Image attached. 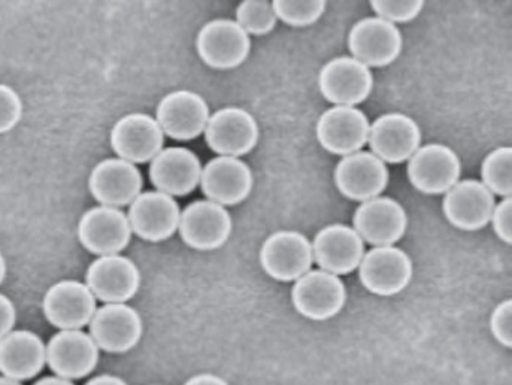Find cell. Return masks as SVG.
I'll return each mask as SVG.
<instances>
[{
    "instance_id": "obj_1",
    "label": "cell",
    "mask_w": 512,
    "mask_h": 385,
    "mask_svg": "<svg viewBox=\"0 0 512 385\" xmlns=\"http://www.w3.org/2000/svg\"><path fill=\"white\" fill-rule=\"evenodd\" d=\"M259 259L265 274L280 283H295L314 265L311 242L298 230H278L269 235Z\"/></svg>"
},
{
    "instance_id": "obj_2",
    "label": "cell",
    "mask_w": 512,
    "mask_h": 385,
    "mask_svg": "<svg viewBox=\"0 0 512 385\" xmlns=\"http://www.w3.org/2000/svg\"><path fill=\"white\" fill-rule=\"evenodd\" d=\"M195 45L202 62L217 71L239 68L251 53L250 36L230 18H215L204 24Z\"/></svg>"
},
{
    "instance_id": "obj_3",
    "label": "cell",
    "mask_w": 512,
    "mask_h": 385,
    "mask_svg": "<svg viewBox=\"0 0 512 385\" xmlns=\"http://www.w3.org/2000/svg\"><path fill=\"white\" fill-rule=\"evenodd\" d=\"M347 45L351 57L369 69L384 68L401 56L404 38L396 24L375 15L362 18L351 27Z\"/></svg>"
},
{
    "instance_id": "obj_4",
    "label": "cell",
    "mask_w": 512,
    "mask_h": 385,
    "mask_svg": "<svg viewBox=\"0 0 512 385\" xmlns=\"http://www.w3.org/2000/svg\"><path fill=\"white\" fill-rule=\"evenodd\" d=\"M204 135L206 145L218 156L241 159L257 147L260 130L247 109L227 106L211 114Z\"/></svg>"
},
{
    "instance_id": "obj_5",
    "label": "cell",
    "mask_w": 512,
    "mask_h": 385,
    "mask_svg": "<svg viewBox=\"0 0 512 385\" xmlns=\"http://www.w3.org/2000/svg\"><path fill=\"white\" fill-rule=\"evenodd\" d=\"M460 175L462 162L448 145H423L408 160L407 177L411 186L427 196H444L459 183Z\"/></svg>"
},
{
    "instance_id": "obj_6",
    "label": "cell",
    "mask_w": 512,
    "mask_h": 385,
    "mask_svg": "<svg viewBox=\"0 0 512 385\" xmlns=\"http://www.w3.org/2000/svg\"><path fill=\"white\" fill-rule=\"evenodd\" d=\"M232 215L224 206L208 199L195 200L181 211L178 233L187 247L214 251L232 235Z\"/></svg>"
},
{
    "instance_id": "obj_7",
    "label": "cell",
    "mask_w": 512,
    "mask_h": 385,
    "mask_svg": "<svg viewBox=\"0 0 512 385\" xmlns=\"http://www.w3.org/2000/svg\"><path fill=\"white\" fill-rule=\"evenodd\" d=\"M109 144L118 159L144 165L163 150L165 135L156 118L145 112H129L112 126Z\"/></svg>"
},
{
    "instance_id": "obj_8",
    "label": "cell",
    "mask_w": 512,
    "mask_h": 385,
    "mask_svg": "<svg viewBox=\"0 0 512 385\" xmlns=\"http://www.w3.org/2000/svg\"><path fill=\"white\" fill-rule=\"evenodd\" d=\"M357 269L362 286L381 297L402 293L410 286L414 274L411 257L396 245L372 248Z\"/></svg>"
},
{
    "instance_id": "obj_9",
    "label": "cell",
    "mask_w": 512,
    "mask_h": 385,
    "mask_svg": "<svg viewBox=\"0 0 512 385\" xmlns=\"http://www.w3.org/2000/svg\"><path fill=\"white\" fill-rule=\"evenodd\" d=\"M211 111L208 102L192 92L180 89L162 97L156 108V121L163 135L187 142L204 135Z\"/></svg>"
},
{
    "instance_id": "obj_10",
    "label": "cell",
    "mask_w": 512,
    "mask_h": 385,
    "mask_svg": "<svg viewBox=\"0 0 512 385\" xmlns=\"http://www.w3.org/2000/svg\"><path fill=\"white\" fill-rule=\"evenodd\" d=\"M318 89L335 106H357L371 96L374 75L354 57L339 56L321 68Z\"/></svg>"
},
{
    "instance_id": "obj_11",
    "label": "cell",
    "mask_w": 512,
    "mask_h": 385,
    "mask_svg": "<svg viewBox=\"0 0 512 385\" xmlns=\"http://www.w3.org/2000/svg\"><path fill=\"white\" fill-rule=\"evenodd\" d=\"M353 229L372 247H389L404 238L408 214L393 197L378 196L360 203L354 211Z\"/></svg>"
},
{
    "instance_id": "obj_12",
    "label": "cell",
    "mask_w": 512,
    "mask_h": 385,
    "mask_svg": "<svg viewBox=\"0 0 512 385\" xmlns=\"http://www.w3.org/2000/svg\"><path fill=\"white\" fill-rule=\"evenodd\" d=\"M292 302L302 317L326 321L336 317L347 303L344 281L321 269H311L295 281Z\"/></svg>"
},
{
    "instance_id": "obj_13",
    "label": "cell",
    "mask_w": 512,
    "mask_h": 385,
    "mask_svg": "<svg viewBox=\"0 0 512 385\" xmlns=\"http://www.w3.org/2000/svg\"><path fill=\"white\" fill-rule=\"evenodd\" d=\"M368 117L356 106H333L318 118L315 135L321 147L335 156H350L368 144Z\"/></svg>"
},
{
    "instance_id": "obj_14",
    "label": "cell",
    "mask_w": 512,
    "mask_h": 385,
    "mask_svg": "<svg viewBox=\"0 0 512 385\" xmlns=\"http://www.w3.org/2000/svg\"><path fill=\"white\" fill-rule=\"evenodd\" d=\"M389 180L386 163L371 151H357L342 157L333 172L338 192L359 203L381 196L389 186Z\"/></svg>"
},
{
    "instance_id": "obj_15",
    "label": "cell",
    "mask_w": 512,
    "mask_h": 385,
    "mask_svg": "<svg viewBox=\"0 0 512 385\" xmlns=\"http://www.w3.org/2000/svg\"><path fill=\"white\" fill-rule=\"evenodd\" d=\"M80 244L96 256H112L126 250L132 239L129 218L124 211L111 206H95L78 221Z\"/></svg>"
},
{
    "instance_id": "obj_16",
    "label": "cell",
    "mask_w": 512,
    "mask_h": 385,
    "mask_svg": "<svg viewBox=\"0 0 512 385\" xmlns=\"http://www.w3.org/2000/svg\"><path fill=\"white\" fill-rule=\"evenodd\" d=\"M89 332L99 350L123 354L139 344L144 326L141 315L133 306L127 303H103L90 321Z\"/></svg>"
},
{
    "instance_id": "obj_17",
    "label": "cell",
    "mask_w": 512,
    "mask_h": 385,
    "mask_svg": "<svg viewBox=\"0 0 512 385\" xmlns=\"http://www.w3.org/2000/svg\"><path fill=\"white\" fill-rule=\"evenodd\" d=\"M371 153L390 165L408 162L421 147V129L404 112H387L369 127Z\"/></svg>"
},
{
    "instance_id": "obj_18",
    "label": "cell",
    "mask_w": 512,
    "mask_h": 385,
    "mask_svg": "<svg viewBox=\"0 0 512 385\" xmlns=\"http://www.w3.org/2000/svg\"><path fill=\"white\" fill-rule=\"evenodd\" d=\"M312 256L321 271L342 277L359 268L365 256V242L347 224L336 223L323 227L314 236Z\"/></svg>"
},
{
    "instance_id": "obj_19",
    "label": "cell",
    "mask_w": 512,
    "mask_h": 385,
    "mask_svg": "<svg viewBox=\"0 0 512 385\" xmlns=\"http://www.w3.org/2000/svg\"><path fill=\"white\" fill-rule=\"evenodd\" d=\"M96 309V297L81 281H59L47 290L42 300L45 318L60 330H81L89 326Z\"/></svg>"
},
{
    "instance_id": "obj_20",
    "label": "cell",
    "mask_w": 512,
    "mask_h": 385,
    "mask_svg": "<svg viewBox=\"0 0 512 385\" xmlns=\"http://www.w3.org/2000/svg\"><path fill=\"white\" fill-rule=\"evenodd\" d=\"M181 208L168 194L150 190L142 192L129 205L130 229L147 242H162L178 232Z\"/></svg>"
},
{
    "instance_id": "obj_21",
    "label": "cell",
    "mask_w": 512,
    "mask_h": 385,
    "mask_svg": "<svg viewBox=\"0 0 512 385\" xmlns=\"http://www.w3.org/2000/svg\"><path fill=\"white\" fill-rule=\"evenodd\" d=\"M99 348L83 330H60L47 344V365L65 380H83L99 363Z\"/></svg>"
},
{
    "instance_id": "obj_22",
    "label": "cell",
    "mask_w": 512,
    "mask_h": 385,
    "mask_svg": "<svg viewBox=\"0 0 512 385\" xmlns=\"http://www.w3.org/2000/svg\"><path fill=\"white\" fill-rule=\"evenodd\" d=\"M495 205V194L481 181L463 180L444 194L442 214L456 229L477 232L490 223Z\"/></svg>"
},
{
    "instance_id": "obj_23",
    "label": "cell",
    "mask_w": 512,
    "mask_h": 385,
    "mask_svg": "<svg viewBox=\"0 0 512 385\" xmlns=\"http://www.w3.org/2000/svg\"><path fill=\"white\" fill-rule=\"evenodd\" d=\"M144 178L138 166L118 157L103 159L89 175V192L102 206L124 208L142 193Z\"/></svg>"
},
{
    "instance_id": "obj_24",
    "label": "cell",
    "mask_w": 512,
    "mask_h": 385,
    "mask_svg": "<svg viewBox=\"0 0 512 385\" xmlns=\"http://www.w3.org/2000/svg\"><path fill=\"white\" fill-rule=\"evenodd\" d=\"M199 186L206 199L227 208L248 199L253 192L254 175L244 160L217 156L202 168Z\"/></svg>"
},
{
    "instance_id": "obj_25",
    "label": "cell",
    "mask_w": 512,
    "mask_h": 385,
    "mask_svg": "<svg viewBox=\"0 0 512 385\" xmlns=\"http://www.w3.org/2000/svg\"><path fill=\"white\" fill-rule=\"evenodd\" d=\"M201 159L189 148H163L150 162L148 177L157 192L183 197L195 192L201 184Z\"/></svg>"
},
{
    "instance_id": "obj_26",
    "label": "cell",
    "mask_w": 512,
    "mask_h": 385,
    "mask_svg": "<svg viewBox=\"0 0 512 385\" xmlns=\"http://www.w3.org/2000/svg\"><path fill=\"white\" fill-rule=\"evenodd\" d=\"M86 284L102 303H126L141 287V272L129 257L101 256L87 269Z\"/></svg>"
},
{
    "instance_id": "obj_27",
    "label": "cell",
    "mask_w": 512,
    "mask_h": 385,
    "mask_svg": "<svg viewBox=\"0 0 512 385\" xmlns=\"http://www.w3.org/2000/svg\"><path fill=\"white\" fill-rule=\"evenodd\" d=\"M47 363V345L30 330H12L0 339V374L27 381L41 374Z\"/></svg>"
},
{
    "instance_id": "obj_28",
    "label": "cell",
    "mask_w": 512,
    "mask_h": 385,
    "mask_svg": "<svg viewBox=\"0 0 512 385\" xmlns=\"http://www.w3.org/2000/svg\"><path fill=\"white\" fill-rule=\"evenodd\" d=\"M481 183L495 196L511 197L512 148L498 147L490 151L481 163Z\"/></svg>"
},
{
    "instance_id": "obj_29",
    "label": "cell",
    "mask_w": 512,
    "mask_h": 385,
    "mask_svg": "<svg viewBox=\"0 0 512 385\" xmlns=\"http://www.w3.org/2000/svg\"><path fill=\"white\" fill-rule=\"evenodd\" d=\"M236 23L245 30L248 36H263L277 27L272 2L268 0H244L236 8Z\"/></svg>"
},
{
    "instance_id": "obj_30",
    "label": "cell",
    "mask_w": 512,
    "mask_h": 385,
    "mask_svg": "<svg viewBox=\"0 0 512 385\" xmlns=\"http://www.w3.org/2000/svg\"><path fill=\"white\" fill-rule=\"evenodd\" d=\"M324 0H274L272 8L278 20L292 27H308L317 23L326 11Z\"/></svg>"
},
{
    "instance_id": "obj_31",
    "label": "cell",
    "mask_w": 512,
    "mask_h": 385,
    "mask_svg": "<svg viewBox=\"0 0 512 385\" xmlns=\"http://www.w3.org/2000/svg\"><path fill=\"white\" fill-rule=\"evenodd\" d=\"M371 8L389 23H410L423 11L424 0H372Z\"/></svg>"
},
{
    "instance_id": "obj_32",
    "label": "cell",
    "mask_w": 512,
    "mask_h": 385,
    "mask_svg": "<svg viewBox=\"0 0 512 385\" xmlns=\"http://www.w3.org/2000/svg\"><path fill=\"white\" fill-rule=\"evenodd\" d=\"M23 117V100L12 87L0 84V135L11 132Z\"/></svg>"
},
{
    "instance_id": "obj_33",
    "label": "cell",
    "mask_w": 512,
    "mask_h": 385,
    "mask_svg": "<svg viewBox=\"0 0 512 385\" xmlns=\"http://www.w3.org/2000/svg\"><path fill=\"white\" fill-rule=\"evenodd\" d=\"M490 332L493 338L504 345V347H512V300H504L498 303L490 315Z\"/></svg>"
},
{
    "instance_id": "obj_34",
    "label": "cell",
    "mask_w": 512,
    "mask_h": 385,
    "mask_svg": "<svg viewBox=\"0 0 512 385\" xmlns=\"http://www.w3.org/2000/svg\"><path fill=\"white\" fill-rule=\"evenodd\" d=\"M490 223L493 226V232L504 244H512V199L504 197L493 209Z\"/></svg>"
},
{
    "instance_id": "obj_35",
    "label": "cell",
    "mask_w": 512,
    "mask_h": 385,
    "mask_svg": "<svg viewBox=\"0 0 512 385\" xmlns=\"http://www.w3.org/2000/svg\"><path fill=\"white\" fill-rule=\"evenodd\" d=\"M17 323V309L5 294L0 293V339L14 330Z\"/></svg>"
},
{
    "instance_id": "obj_36",
    "label": "cell",
    "mask_w": 512,
    "mask_h": 385,
    "mask_svg": "<svg viewBox=\"0 0 512 385\" xmlns=\"http://www.w3.org/2000/svg\"><path fill=\"white\" fill-rule=\"evenodd\" d=\"M184 385H229L223 378L214 374H199L190 378Z\"/></svg>"
},
{
    "instance_id": "obj_37",
    "label": "cell",
    "mask_w": 512,
    "mask_h": 385,
    "mask_svg": "<svg viewBox=\"0 0 512 385\" xmlns=\"http://www.w3.org/2000/svg\"><path fill=\"white\" fill-rule=\"evenodd\" d=\"M86 385H127L124 380L115 375L103 374L99 377L92 378Z\"/></svg>"
},
{
    "instance_id": "obj_38",
    "label": "cell",
    "mask_w": 512,
    "mask_h": 385,
    "mask_svg": "<svg viewBox=\"0 0 512 385\" xmlns=\"http://www.w3.org/2000/svg\"><path fill=\"white\" fill-rule=\"evenodd\" d=\"M33 385H75L72 381L65 380V378L57 377V375H53V377H44L41 380L36 381Z\"/></svg>"
},
{
    "instance_id": "obj_39",
    "label": "cell",
    "mask_w": 512,
    "mask_h": 385,
    "mask_svg": "<svg viewBox=\"0 0 512 385\" xmlns=\"http://www.w3.org/2000/svg\"><path fill=\"white\" fill-rule=\"evenodd\" d=\"M6 278V260L5 257L0 253V286H2L3 281Z\"/></svg>"
},
{
    "instance_id": "obj_40",
    "label": "cell",
    "mask_w": 512,
    "mask_h": 385,
    "mask_svg": "<svg viewBox=\"0 0 512 385\" xmlns=\"http://www.w3.org/2000/svg\"><path fill=\"white\" fill-rule=\"evenodd\" d=\"M0 385H21L20 381L11 380V378L0 375Z\"/></svg>"
}]
</instances>
